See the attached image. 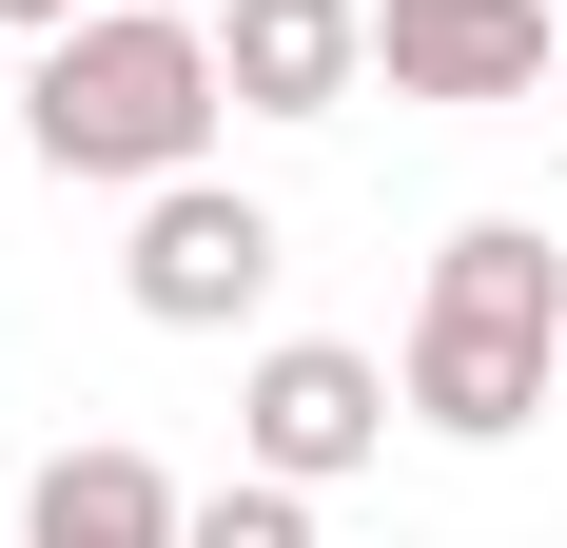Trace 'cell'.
I'll return each instance as SVG.
<instances>
[{"label":"cell","instance_id":"cell-4","mask_svg":"<svg viewBox=\"0 0 567 548\" xmlns=\"http://www.w3.org/2000/svg\"><path fill=\"white\" fill-rule=\"evenodd\" d=\"M411 412V373H372L352 333H275L255 353V392H235V470H293V490H333V470H372Z\"/></svg>","mask_w":567,"mask_h":548},{"label":"cell","instance_id":"cell-8","mask_svg":"<svg viewBox=\"0 0 567 548\" xmlns=\"http://www.w3.org/2000/svg\"><path fill=\"white\" fill-rule=\"evenodd\" d=\"M176 548H313V490H293V470H235V490H196Z\"/></svg>","mask_w":567,"mask_h":548},{"label":"cell","instance_id":"cell-1","mask_svg":"<svg viewBox=\"0 0 567 548\" xmlns=\"http://www.w3.org/2000/svg\"><path fill=\"white\" fill-rule=\"evenodd\" d=\"M216 20H157V0H99V20H59L40 59H20V138H40V176H99V196H157V176L216 158Z\"/></svg>","mask_w":567,"mask_h":548},{"label":"cell","instance_id":"cell-11","mask_svg":"<svg viewBox=\"0 0 567 548\" xmlns=\"http://www.w3.org/2000/svg\"><path fill=\"white\" fill-rule=\"evenodd\" d=\"M548 118H567V79H548Z\"/></svg>","mask_w":567,"mask_h":548},{"label":"cell","instance_id":"cell-5","mask_svg":"<svg viewBox=\"0 0 567 548\" xmlns=\"http://www.w3.org/2000/svg\"><path fill=\"white\" fill-rule=\"evenodd\" d=\"M372 79L431 118H509L567 79V40H548V0H372Z\"/></svg>","mask_w":567,"mask_h":548},{"label":"cell","instance_id":"cell-2","mask_svg":"<svg viewBox=\"0 0 567 548\" xmlns=\"http://www.w3.org/2000/svg\"><path fill=\"white\" fill-rule=\"evenodd\" d=\"M411 432H451V450H509L528 412H548L567 373V255L528 216H470L451 255H431V294H411Z\"/></svg>","mask_w":567,"mask_h":548},{"label":"cell","instance_id":"cell-9","mask_svg":"<svg viewBox=\"0 0 567 548\" xmlns=\"http://www.w3.org/2000/svg\"><path fill=\"white\" fill-rule=\"evenodd\" d=\"M59 20H99V0H0V40H59Z\"/></svg>","mask_w":567,"mask_h":548},{"label":"cell","instance_id":"cell-3","mask_svg":"<svg viewBox=\"0 0 567 548\" xmlns=\"http://www.w3.org/2000/svg\"><path fill=\"white\" fill-rule=\"evenodd\" d=\"M275 255H293V235L255 216L216 158H196V176H157V196H137V235H117V294H137L157 333H235L255 294H275Z\"/></svg>","mask_w":567,"mask_h":548},{"label":"cell","instance_id":"cell-6","mask_svg":"<svg viewBox=\"0 0 567 548\" xmlns=\"http://www.w3.org/2000/svg\"><path fill=\"white\" fill-rule=\"evenodd\" d=\"M216 79L235 118H333L372 79V0H216Z\"/></svg>","mask_w":567,"mask_h":548},{"label":"cell","instance_id":"cell-10","mask_svg":"<svg viewBox=\"0 0 567 548\" xmlns=\"http://www.w3.org/2000/svg\"><path fill=\"white\" fill-rule=\"evenodd\" d=\"M157 20H216V0H157Z\"/></svg>","mask_w":567,"mask_h":548},{"label":"cell","instance_id":"cell-7","mask_svg":"<svg viewBox=\"0 0 567 548\" xmlns=\"http://www.w3.org/2000/svg\"><path fill=\"white\" fill-rule=\"evenodd\" d=\"M176 529H196V490L157 450H117V432L40 450V490H20V548H176Z\"/></svg>","mask_w":567,"mask_h":548}]
</instances>
